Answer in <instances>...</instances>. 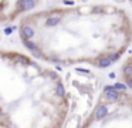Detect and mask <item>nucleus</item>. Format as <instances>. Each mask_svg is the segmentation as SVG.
<instances>
[{
	"label": "nucleus",
	"mask_w": 132,
	"mask_h": 128,
	"mask_svg": "<svg viewBox=\"0 0 132 128\" xmlns=\"http://www.w3.org/2000/svg\"><path fill=\"white\" fill-rule=\"evenodd\" d=\"M68 110L61 77L31 56L4 48L0 39V127L64 128Z\"/></svg>",
	"instance_id": "2"
},
{
	"label": "nucleus",
	"mask_w": 132,
	"mask_h": 128,
	"mask_svg": "<svg viewBox=\"0 0 132 128\" xmlns=\"http://www.w3.org/2000/svg\"><path fill=\"white\" fill-rule=\"evenodd\" d=\"M0 128H1V127H0Z\"/></svg>",
	"instance_id": "7"
},
{
	"label": "nucleus",
	"mask_w": 132,
	"mask_h": 128,
	"mask_svg": "<svg viewBox=\"0 0 132 128\" xmlns=\"http://www.w3.org/2000/svg\"><path fill=\"white\" fill-rule=\"evenodd\" d=\"M121 78L125 84V87L132 93V53L128 56V58L121 67Z\"/></svg>",
	"instance_id": "5"
},
{
	"label": "nucleus",
	"mask_w": 132,
	"mask_h": 128,
	"mask_svg": "<svg viewBox=\"0 0 132 128\" xmlns=\"http://www.w3.org/2000/svg\"><path fill=\"white\" fill-rule=\"evenodd\" d=\"M38 0H0V23H10L33 12Z\"/></svg>",
	"instance_id": "4"
},
{
	"label": "nucleus",
	"mask_w": 132,
	"mask_h": 128,
	"mask_svg": "<svg viewBox=\"0 0 132 128\" xmlns=\"http://www.w3.org/2000/svg\"><path fill=\"white\" fill-rule=\"evenodd\" d=\"M80 128H132V93L121 84L104 87Z\"/></svg>",
	"instance_id": "3"
},
{
	"label": "nucleus",
	"mask_w": 132,
	"mask_h": 128,
	"mask_svg": "<svg viewBox=\"0 0 132 128\" xmlns=\"http://www.w3.org/2000/svg\"><path fill=\"white\" fill-rule=\"evenodd\" d=\"M19 36L41 63L108 67L131 47L132 19L115 4L53 7L24 14Z\"/></svg>",
	"instance_id": "1"
},
{
	"label": "nucleus",
	"mask_w": 132,
	"mask_h": 128,
	"mask_svg": "<svg viewBox=\"0 0 132 128\" xmlns=\"http://www.w3.org/2000/svg\"><path fill=\"white\" fill-rule=\"evenodd\" d=\"M128 1H129V4H131V7H132V0H128Z\"/></svg>",
	"instance_id": "6"
}]
</instances>
